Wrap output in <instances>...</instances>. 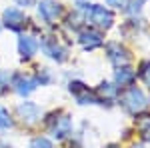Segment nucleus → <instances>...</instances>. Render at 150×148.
<instances>
[{
    "label": "nucleus",
    "mask_w": 150,
    "mask_h": 148,
    "mask_svg": "<svg viewBox=\"0 0 150 148\" xmlns=\"http://www.w3.org/2000/svg\"><path fill=\"white\" fill-rule=\"evenodd\" d=\"M86 20L98 28H110L112 22H114V16L112 12L104 6H96V4H90L86 8Z\"/></svg>",
    "instance_id": "obj_1"
},
{
    "label": "nucleus",
    "mask_w": 150,
    "mask_h": 148,
    "mask_svg": "<svg viewBox=\"0 0 150 148\" xmlns=\"http://www.w3.org/2000/svg\"><path fill=\"white\" fill-rule=\"evenodd\" d=\"M122 104H124V108H126L128 112L132 114H138L140 110H144L146 108V96H144V92L136 88V86H130L126 92H124V96H122Z\"/></svg>",
    "instance_id": "obj_2"
},
{
    "label": "nucleus",
    "mask_w": 150,
    "mask_h": 148,
    "mask_svg": "<svg viewBox=\"0 0 150 148\" xmlns=\"http://www.w3.org/2000/svg\"><path fill=\"white\" fill-rule=\"evenodd\" d=\"M48 124H50V130L56 138H66L72 132V120L68 114H58V116L54 114Z\"/></svg>",
    "instance_id": "obj_3"
},
{
    "label": "nucleus",
    "mask_w": 150,
    "mask_h": 148,
    "mask_svg": "<svg viewBox=\"0 0 150 148\" xmlns=\"http://www.w3.org/2000/svg\"><path fill=\"white\" fill-rule=\"evenodd\" d=\"M60 12H62V8H60V4L54 2V0H42V2L38 4V14H40L46 22H54L58 16H60Z\"/></svg>",
    "instance_id": "obj_4"
},
{
    "label": "nucleus",
    "mask_w": 150,
    "mask_h": 148,
    "mask_svg": "<svg viewBox=\"0 0 150 148\" xmlns=\"http://www.w3.org/2000/svg\"><path fill=\"white\" fill-rule=\"evenodd\" d=\"M4 24L10 30L18 32V30H22L24 24H26V16L20 10H16V8H8V10H4Z\"/></svg>",
    "instance_id": "obj_5"
},
{
    "label": "nucleus",
    "mask_w": 150,
    "mask_h": 148,
    "mask_svg": "<svg viewBox=\"0 0 150 148\" xmlns=\"http://www.w3.org/2000/svg\"><path fill=\"white\" fill-rule=\"evenodd\" d=\"M106 50H108V58H110V62L116 64V66H124L130 62V54H128L126 48H122L120 44H108L106 46Z\"/></svg>",
    "instance_id": "obj_6"
},
{
    "label": "nucleus",
    "mask_w": 150,
    "mask_h": 148,
    "mask_svg": "<svg viewBox=\"0 0 150 148\" xmlns=\"http://www.w3.org/2000/svg\"><path fill=\"white\" fill-rule=\"evenodd\" d=\"M42 50H44L50 58L58 60V62H62V60L66 58V48H62V46L58 44L56 38H44V40H42Z\"/></svg>",
    "instance_id": "obj_7"
},
{
    "label": "nucleus",
    "mask_w": 150,
    "mask_h": 148,
    "mask_svg": "<svg viewBox=\"0 0 150 148\" xmlns=\"http://www.w3.org/2000/svg\"><path fill=\"white\" fill-rule=\"evenodd\" d=\"M70 92L76 96V100L80 104H94L96 102V96L88 90V86H84L82 82H72L70 84Z\"/></svg>",
    "instance_id": "obj_8"
},
{
    "label": "nucleus",
    "mask_w": 150,
    "mask_h": 148,
    "mask_svg": "<svg viewBox=\"0 0 150 148\" xmlns=\"http://www.w3.org/2000/svg\"><path fill=\"white\" fill-rule=\"evenodd\" d=\"M18 114L22 116V120L26 124H34L40 120V110L34 102H22L18 106Z\"/></svg>",
    "instance_id": "obj_9"
},
{
    "label": "nucleus",
    "mask_w": 150,
    "mask_h": 148,
    "mask_svg": "<svg viewBox=\"0 0 150 148\" xmlns=\"http://www.w3.org/2000/svg\"><path fill=\"white\" fill-rule=\"evenodd\" d=\"M12 86L16 88V92L20 94V96H28L30 92L36 90V80L28 78V76H22V74H18L14 82H12Z\"/></svg>",
    "instance_id": "obj_10"
},
{
    "label": "nucleus",
    "mask_w": 150,
    "mask_h": 148,
    "mask_svg": "<svg viewBox=\"0 0 150 148\" xmlns=\"http://www.w3.org/2000/svg\"><path fill=\"white\" fill-rule=\"evenodd\" d=\"M18 50H20V54L24 58H32L36 54V50H38V42H36L32 36H20V40H18Z\"/></svg>",
    "instance_id": "obj_11"
},
{
    "label": "nucleus",
    "mask_w": 150,
    "mask_h": 148,
    "mask_svg": "<svg viewBox=\"0 0 150 148\" xmlns=\"http://www.w3.org/2000/svg\"><path fill=\"white\" fill-rule=\"evenodd\" d=\"M80 42H82V46H84V48L92 50V48H98V46H102V36L98 34V32L86 30V32H82V34H80Z\"/></svg>",
    "instance_id": "obj_12"
},
{
    "label": "nucleus",
    "mask_w": 150,
    "mask_h": 148,
    "mask_svg": "<svg viewBox=\"0 0 150 148\" xmlns=\"http://www.w3.org/2000/svg\"><path fill=\"white\" fill-rule=\"evenodd\" d=\"M134 76H136V72L130 68H118L116 70V82L120 84V86H128L132 80H134Z\"/></svg>",
    "instance_id": "obj_13"
},
{
    "label": "nucleus",
    "mask_w": 150,
    "mask_h": 148,
    "mask_svg": "<svg viewBox=\"0 0 150 148\" xmlns=\"http://www.w3.org/2000/svg\"><path fill=\"white\" fill-rule=\"evenodd\" d=\"M98 92H100L102 98H116V96H118V86L108 84V82H102L100 88H98Z\"/></svg>",
    "instance_id": "obj_14"
},
{
    "label": "nucleus",
    "mask_w": 150,
    "mask_h": 148,
    "mask_svg": "<svg viewBox=\"0 0 150 148\" xmlns=\"http://www.w3.org/2000/svg\"><path fill=\"white\" fill-rule=\"evenodd\" d=\"M138 130L144 140H150V116H144L138 120Z\"/></svg>",
    "instance_id": "obj_15"
},
{
    "label": "nucleus",
    "mask_w": 150,
    "mask_h": 148,
    "mask_svg": "<svg viewBox=\"0 0 150 148\" xmlns=\"http://www.w3.org/2000/svg\"><path fill=\"white\" fill-rule=\"evenodd\" d=\"M12 126V120H10V114L4 106H0V130H8Z\"/></svg>",
    "instance_id": "obj_16"
},
{
    "label": "nucleus",
    "mask_w": 150,
    "mask_h": 148,
    "mask_svg": "<svg viewBox=\"0 0 150 148\" xmlns=\"http://www.w3.org/2000/svg\"><path fill=\"white\" fill-rule=\"evenodd\" d=\"M28 148H54V146H52V142L48 138H34Z\"/></svg>",
    "instance_id": "obj_17"
},
{
    "label": "nucleus",
    "mask_w": 150,
    "mask_h": 148,
    "mask_svg": "<svg viewBox=\"0 0 150 148\" xmlns=\"http://www.w3.org/2000/svg\"><path fill=\"white\" fill-rule=\"evenodd\" d=\"M8 84H10V74L6 70H0V94L8 90Z\"/></svg>",
    "instance_id": "obj_18"
},
{
    "label": "nucleus",
    "mask_w": 150,
    "mask_h": 148,
    "mask_svg": "<svg viewBox=\"0 0 150 148\" xmlns=\"http://www.w3.org/2000/svg\"><path fill=\"white\" fill-rule=\"evenodd\" d=\"M140 78L144 80L146 84L150 86V62H142V66H140Z\"/></svg>",
    "instance_id": "obj_19"
},
{
    "label": "nucleus",
    "mask_w": 150,
    "mask_h": 148,
    "mask_svg": "<svg viewBox=\"0 0 150 148\" xmlns=\"http://www.w3.org/2000/svg\"><path fill=\"white\" fill-rule=\"evenodd\" d=\"M106 4L112 6V8H124L126 6V0H106Z\"/></svg>",
    "instance_id": "obj_20"
},
{
    "label": "nucleus",
    "mask_w": 150,
    "mask_h": 148,
    "mask_svg": "<svg viewBox=\"0 0 150 148\" xmlns=\"http://www.w3.org/2000/svg\"><path fill=\"white\" fill-rule=\"evenodd\" d=\"M16 2H18L20 6H32V4H34L36 0H16Z\"/></svg>",
    "instance_id": "obj_21"
},
{
    "label": "nucleus",
    "mask_w": 150,
    "mask_h": 148,
    "mask_svg": "<svg viewBox=\"0 0 150 148\" xmlns=\"http://www.w3.org/2000/svg\"><path fill=\"white\" fill-rule=\"evenodd\" d=\"M106 148H118V146H116V144H110V146H106Z\"/></svg>",
    "instance_id": "obj_22"
},
{
    "label": "nucleus",
    "mask_w": 150,
    "mask_h": 148,
    "mask_svg": "<svg viewBox=\"0 0 150 148\" xmlns=\"http://www.w3.org/2000/svg\"><path fill=\"white\" fill-rule=\"evenodd\" d=\"M0 148H10V146H6V144H0Z\"/></svg>",
    "instance_id": "obj_23"
},
{
    "label": "nucleus",
    "mask_w": 150,
    "mask_h": 148,
    "mask_svg": "<svg viewBox=\"0 0 150 148\" xmlns=\"http://www.w3.org/2000/svg\"><path fill=\"white\" fill-rule=\"evenodd\" d=\"M134 148H142V146H134Z\"/></svg>",
    "instance_id": "obj_24"
}]
</instances>
